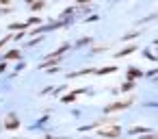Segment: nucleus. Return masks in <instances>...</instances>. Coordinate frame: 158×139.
<instances>
[{
	"instance_id": "obj_7",
	"label": "nucleus",
	"mask_w": 158,
	"mask_h": 139,
	"mask_svg": "<svg viewBox=\"0 0 158 139\" xmlns=\"http://www.w3.org/2000/svg\"><path fill=\"white\" fill-rule=\"evenodd\" d=\"M143 78V70H139L136 65H130V67H126V80H132V83H136V80H141Z\"/></svg>"
},
{
	"instance_id": "obj_32",
	"label": "nucleus",
	"mask_w": 158,
	"mask_h": 139,
	"mask_svg": "<svg viewBox=\"0 0 158 139\" xmlns=\"http://www.w3.org/2000/svg\"><path fill=\"white\" fill-rule=\"evenodd\" d=\"M41 139H59V137H54V135H44Z\"/></svg>"
},
{
	"instance_id": "obj_14",
	"label": "nucleus",
	"mask_w": 158,
	"mask_h": 139,
	"mask_svg": "<svg viewBox=\"0 0 158 139\" xmlns=\"http://www.w3.org/2000/svg\"><path fill=\"white\" fill-rule=\"evenodd\" d=\"M11 33H20V31H26V26H24V20H15V22H11L9 26H7Z\"/></svg>"
},
{
	"instance_id": "obj_20",
	"label": "nucleus",
	"mask_w": 158,
	"mask_h": 139,
	"mask_svg": "<svg viewBox=\"0 0 158 139\" xmlns=\"http://www.w3.org/2000/svg\"><path fill=\"white\" fill-rule=\"evenodd\" d=\"M11 41H13V35H11V33H9V35H5L2 39H0V50H2L5 46H9Z\"/></svg>"
},
{
	"instance_id": "obj_12",
	"label": "nucleus",
	"mask_w": 158,
	"mask_h": 139,
	"mask_svg": "<svg viewBox=\"0 0 158 139\" xmlns=\"http://www.w3.org/2000/svg\"><path fill=\"white\" fill-rule=\"evenodd\" d=\"M134 87H136V83H132V80H123V83L117 87V91H121V93H128V96H130V93L134 91Z\"/></svg>"
},
{
	"instance_id": "obj_2",
	"label": "nucleus",
	"mask_w": 158,
	"mask_h": 139,
	"mask_svg": "<svg viewBox=\"0 0 158 139\" xmlns=\"http://www.w3.org/2000/svg\"><path fill=\"white\" fill-rule=\"evenodd\" d=\"M95 135H98L100 139H119V137L123 135V128H121V124H115V126H102V128L95 130Z\"/></svg>"
},
{
	"instance_id": "obj_23",
	"label": "nucleus",
	"mask_w": 158,
	"mask_h": 139,
	"mask_svg": "<svg viewBox=\"0 0 158 139\" xmlns=\"http://www.w3.org/2000/svg\"><path fill=\"white\" fill-rule=\"evenodd\" d=\"M95 0H74V7H87V5H93Z\"/></svg>"
},
{
	"instance_id": "obj_29",
	"label": "nucleus",
	"mask_w": 158,
	"mask_h": 139,
	"mask_svg": "<svg viewBox=\"0 0 158 139\" xmlns=\"http://www.w3.org/2000/svg\"><path fill=\"white\" fill-rule=\"evenodd\" d=\"M156 76V70L152 67V70H147V72H143V78H154Z\"/></svg>"
},
{
	"instance_id": "obj_34",
	"label": "nucleus",
	"mask_w": 158,
	"mask_h": 139,
	"mask_svg": "<svg viewBox=\"0 0 158 139\" xmlns=\"http://www.w3.org/2000/svg\"><path fill=\"white\" fill-rule=\"evenodd\" d=\"M80 139H91V137H89V135H85V137H80Z\"/></svg>"
},
{
	"instance_id": "obj_21",
	"label": "nucleus",
	"mask_w": 158,
	"mask_h": 139,
	"mask_svg": "<svg viewBox=\"0 0 158 139\" xmlns=\"http://www.w3.org/2000/svg\"><path fill=\"white\" fill-rule=\"evenodd\" d=\"M82 22H85V24H89V22H100V13H89Z\"/></svg>"
},
{
	"instance_id": "obj_24",
	"label": "nucleus",
	"mask_w": 158,
	"mask_h": 139,
	"mask_svg": "<svg viewBox=\"0 0 158 139\" xmlns=\"http://www.w3.org/2000/svg\"><path fill=\"white\" fill-rule=\"evenodd\" d=\"M143 57H145L149 63H156V54H154L152 50H145V52H143Z\"/></svg>"
},
{
	"instance_id": "obj_37",
	"label": "nucleus",
	"mask_w": 158,
	"mask_h": 139,
	"mask_svg": "<svg viewBox=\"0 0 158 139\" xmlns=\"http://www.w3.org/2000/svg\"><path fill=\"white\" fill-rule=\"evenodd\" d=\"M113 2H117V0H113Z\"/></svg>"
},
{
	"instance_id": "obj_11",
	"label": "nucleus",
	"mask_w": 158,
	"mask_h": 139,
	"mask_svg": "<svg viewBox=\"0 0 158 139\" xmlns=\"http://www.w3.org/2000/svg\"><path fill=\"white\" fill-rule=\"evenodd\" d=\"M89 44H93V37H91V35H87V37H80V39H76V41L72 44V48H74V50H80V48H85V46H89Z\"/></svg>"
},
{
	"instance_id": "obj_3",
	"label": "nucleus",
	"mask_w": 158,
	"mask_h": 139,
	"mask_svg": "<svg viewBox=\"0 0 158 139\" xmlns=\"http://www.w3.org/2000/svg\"><path fill=\"white\" fill-rule=\"evenodd\" d=\"M2 128L9 130V132L20 130V128H22V117H20L18 113H9V115L5 117V122H2Z\"/></svg>"
},
{
	"instance_id": "obj_28",
	"label": "nucleus",
	"mask_w": 158,
	"mask_h": 139,
	"mask_svg": "<svg viewBox=\"0 0 158 139\" xmlns=\"http://www.w3.org/2000/svg\"><path fill=\"white\" fill-rule=\"evenodd\" d=\"M15 9L13 7H0V15H9V13H13Z\"/></svg>"
},
{
	"instance_id": "obj_6",
	"label": "nucleus",
	"mask_w": 158,
	"mask_h": 139,
	"mask_svg": "<svg viewBox=\"0 0 158 139\" xmlns=\"http://www.w3.org/2000/svg\"><path fill=\"white\" fill-rule=\"evenodd\" d=\"M95 72V67H82V70H74V72H67L65 74V78L67 80H74V78H82V76H89V74H93Z\"/></svg>"
},
{
	"instance_id": "obj_1",
	"label": "nucleus",
	"mask_w": 158,
	"mask_h": 139,
	"mask_svg": "<svg viewBox=\"0 0 158 139\" xmlns=\"http://www.w3.org/2000/svg\"><path fill=\"white\" fill-rule=\"evenodd\" d=\"M132 104H134V96H126V98H121V100H115V102L106 104V106L102 109V113H104V115L121 113V111H128V109H130Z\"/></svg>"
},
{
	"instance_id": "obj_16",
	"label": "nucleus",
	"mask_w": 158,
	"mask_h": 139,
	"mask_svg": "<svg viewBox=\"0 0 158 139\" xmlns=\"http://www.w3.org/2000/svg\"><path fill=\"white\" fill-rule=\"evenodd\" d=\"M46 7H48V2H46V0H35V2L31 5V11H33V13H41Z\"/></svg>"
},
{
	"instance_id": "obj_10",
	"label": "nucleus",
	"mask_w": 158,
	"mask_h": 139,
	"mask_svg": "<svg viewBox=\"0 0 158 139\" xmlns=\"http://www.w3.org/2000/svg\"><path fill=\"white\" fill-rule=\"evenodd\" d=\"M44 24V18H37V15H31L28 20H24V26H26V31H31V28H37V26H41Z\"/></svg>"
},
{
	"instance_id": "obj_4",
	"label": "nucleus",
	"mask_w": 158,
	"mask_h": 139,
	"mask_svg": "<svg viewBox=\"0 0 158 139\" xmlns=\"http://www.w3.org/2000/svg\"><path fill=\"white\" fill-rule=\"evenodd\" d=\"M0 61H7V63H18V61H22V48H9L2 57H0Z\"/></svg>"
},
{
	"instance_id": "obj_25",
	"label": "nucleus",
	"mask_w": 158,
	"mask_h": 139,
	"mask_svg": "<svg viewBox=\"0 0 158 139\" xmlns=\"http://www.w3.org/2000/svg\"><path fill=\"white\" fill-rule=\"evenodd\" d=\"M52 89H54V85H46L44 89H39V96H50V93H52Z\"/></svg>"
},
{
	"instance_id": "obj_18",
	"label": "nucleus",
	"mask_w": 158,
	"mask_h": 139,
	"mask_svg": "<svg viewBox=\"0 0 158 139\" xmlns=\"http://www.w3.org/2000/svg\"><path fill=\"white\" fill-rule=\"evenodd\" d=\"M67 89H69V85H59V87L54 85V89H52V93H50V96H54V98H61V96H63Z\"/></svg>"
},
{
	"instance_id": "obj_8",
	"label": "nucleus",
	"mask_w": 158,
	"mask_h": 139,
	"mask_svg": "<svg viewBox=\"0 0 158 139\" xmlns=\"http://www.w3.org/2000/svg\"><path fill=\"white\" fill-rule=\"evenodd\" d=\"M132 52H136V46H134V44H130V46H123L119 52H113V57H115V59H126V57H130Z\"/></svg>"
},
{
	"instance_id": "obj_35",
	"label": "nucleus",
	"mask_w": 158,
	"mask_h": 139,
	"mask_svg": "<svg viewBox=\"0 0 158 139\" xmlns=\"http://www.w3.org/2000/svg\"><path fill=\"white\" fill-rule=\"evenodd\" d=\"M59 139H69V137H59Z\"/></svg>"
},
{
	"instance_id": "obj_36",
	"label": "nucleus",
	"mask_w": 158,
	"mask_h": 139,
	"mask_svg": "<svg viewBox=\"0 0 158 139\" xmlns=\"http://www.w3.org/2000/svg\"><path fill=\"white\" fill-rule=\"evenodd\" d=\"M13 139H22V137H13Z\"/></svg>"
},
{
	"instance_id": "obj_26",
	"label": "nucleus",
	"mask_w": 158,
	"mask_h": 139,
	"mask_svg": "<svg viewBox=\"0 0 158 139\" xmlns=\"http://www.w3.org/2000/svg\"><path fill=\"white\" fill-rule=\"evenodd\" d=\"M106 50H108V46H98V48L91 50V54H102V52H106Z\"/></svg>"
},
{
	"instance_id": "obj_17",
	"label": "nucleus",
	"mask_w": 158,
	"mask_h": 139,
	"mask_svg": "<svg viewBox=\"0 0 158 139\" xmlns=\"http://www.w3.org/2000/svg\"><path fill=\"white\" fill-rule=\"evenodd\" d=\"M139 35H143V33H141V31H130V33H123V35H121V41H123V44H128V41H134Z\"/></svg>"
},
{
	"instance_id": "obj_19",
	"label": "nucleus",
	"mask_w": 158,
	"mask_h": 139,
	"mask_svg": "<svg viewBox=\"0 0 158 139\" xmlns=\"http://www.w3.org/2000/svg\"><path fill=\"white\" fill-rule=\"evenodd\" d=\"M48 122H50V115H41V117L37 119V124L33 126V130H37V128H44V126H46Z\"/></svg>"
},
{
	"instance_id": "obj_5",
	"label": "nucleus",
	"mask_w": 158,
	"mask_h": 139,
	"mask_svg": "<svg viewBox=\"0 0 158 139\" xmlns=\"http://www.w3.org/2000/svg\"><path fill=\"white\" fill-rule=\"evenodd\" d=\"M126 132L132 135V137H141V135H149V132H154V128H152V126H145V124H136V126H130Z\"/></svg>"
},
{
	"instance_id": "obj_33",
	"label": "nucleus",
	"mask_w": 158,
	"mask_h": 139,
	"mask_svg": "<svg viewBox=\"0 0 158 139\" xmlns=\"http://www.w3.org/2000/svg\"><path fill=\"white\" fill-rule=\"evenodd\" d=\"M33 2H35V0H24V5H28V7H31Z\"/></svg>"
},
{
	"instance_id": "obj_31",
	"label": "nucleus",
	"mask_w": 158,
	"mask_h": 139,
	"mask_svg": "<svg viewBox=\"0 0 158 139\" xmlns=\"http://www.w3.org/2000/svg\"><path fill=\"white\" fill-rule=\"evenodd\" d=\"M0 7H13V0H0Z\"/></svg>"
},
{
	"instance_id": "obj_22",
	"label": "nucleus",
	"mask_w": 158,
	"mask_h": 139,
	"mask_svg": "<svg viewBox=\"0 0 158 139\" xmlns=\"http://www.w3.org/2000/svg\"><path fill=\"white\" fill-rule=\"evenodd\" d=\"M24 70H26V61L22 59V61H18V63H15V70H13V74H20V72H24Z\"/></svg>"
},
{
	"instance_id": "obj_13",
	"label": "nucleus",
	"mask_w": 158,
	"mask_h": 139,
	"mask_svg": "<svg viewBox=\"0 0 158 139\" xmlns=\"http://www.w3.org/2000/svg\"><path fill=\"white\" fill-rule=\"evenodd\" d=\"M67 50H72V44H61L59 48H54L50 54H54V57H65L67 54Z\"/></svg>"
},
{
	"instance_id": "obj_9",
	"label": "nucleus",
	"mask_w": 158,
	"mask_h": 139,
	"mask_svg": "<svg viewBox=\"0 0 158 139\" xmlns=\"http://www.w3.org/2000/svg\"><path fill=\"white\" fill-rule=\"evenodd\" d=\"M115 72H119V67L117 65H102V67H95V76H108V74H115Z\"/></svg>"
},
{
	"instance_id": "obj_15",
	"label": "nucleus",
	"mask_w": 158,
	"mask_h": 139,
	"mask_svg": "<svg viewBox=\"0 0 158 139\" xmlns=\"http://www.w3.org/2000/svg\"><path fill=\"white\" fill-rule=\"evenodd\" d=\"M76 98H78V96H76V93H74V89H72V91H67L65 96H61V98H59V102H61V104H72V102H76Z\"/></svg>"
},
{
	"instance_id": "obj_27",
	"label": "nucleus",
	"mask_w": 158,
	"mask_h": 139,
	"mask_svg": "<svg viewBox=\"0 0 158 139\" xmlns=\"http://www.w3.org/2000/svg\"><path fill=\"white\" fill-rule=\"evenodd\" d=\"M9 65H11V63H7V61H0V74H7V72H9Z\"/></svg>"
},
{
	"instance_id": "obj_30",
	"label": "nucleus",
	"mask_w": 158,
	"mask_h": 139,
	"mask_svg": "<svg viewBox=\"0 0 158 139\" xmlns=\"http://www.w3.org/2000/svg\"><path fill=\"white\" fill-rule=\"evenodd\" d=\"M46 72H48V74H59V72H61V65H56V67H48Z\"/></svg>"
}]
</instances>
